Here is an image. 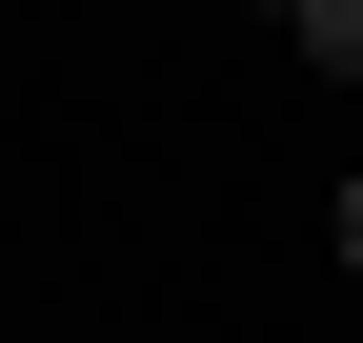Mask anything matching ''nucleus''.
<instances>
[{
  "label": "nucleus",
  "mask_w": 363,
  "mask_h": 343,
  "mask_svg": "<svg viewBox=\"0 0 363 343\" xmlns=\"http://www.w3.org/2000/svg\"><path fill=\"white\" fill-rule=\"evenodd\" d=\"M283 21H303V61H323V81H363V0H283Z\"/></svg>",
  "instance_id": "obj_1"
},
{
  "label": "nucleus",
  "mask_w": 363,
  "mask_h": 343,
  "mask_svg": "<svg viewBox=\"0 0 363 343\" xmlns=\"http://www.w3.org/2000/svg\"><path fill=\"white\" fill-rule=\"evenodd\" d=\"M343 263H363V182H343Z\"/></svg>",
  "instance_id": "obj_2"
},
{
  "label": "nucleus",
  "mask_w": 363,
  "mask_h": 343,
  "mask_svg": "<svg viewBox=\"0 0 363 343\" xmlns=\"http://www.w3.org/2000/svg\"><path fill=\"white\" fill-rule=\"evenodd\" d=\"M262 21H283V0H262Z\"/></svg>",
  "instance_id": "obj_3"
}]
</instances>
